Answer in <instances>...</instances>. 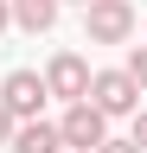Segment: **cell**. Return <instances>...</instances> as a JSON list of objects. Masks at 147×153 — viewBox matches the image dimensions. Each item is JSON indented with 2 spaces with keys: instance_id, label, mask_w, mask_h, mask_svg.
<instances>
[{
  "instance_id": "6da1fadb",
  "label": "cell",
  "mask_w": 147,
  "mask_h": 153,
  "mask_svg": "<svg viewBox=\"0 0 147 153\" xmlns=\"http://www.w3.org/2000/svg\"><path fill=\"white\" fill-rule=\"evenodd\" d=\"M134 0H83V38L90 45H128L134 38Z\"/></svg>"
},
{
  "instance_id": "7a4b0ae2",
  "label": "cell",
  "mask_w": 147,
  "mask_h": 153,
  "mask_svg": "<svg viewBox=\"0 0 147 153\" xmlns=\"http://www.w3.org/2000/svg\"><path fill=\"white\" fill-rule=\"evenodd\" d=\"M90 102H96L102 115H109V121H115V115H134L141 108V83H134V76H128V70H90Z\"/></svg>"
},
{
  "instance_id": "3957f363",
  "label": "cell",
  "mask_w": 147,
  "mask_h": 153,
  "mask_svg": "<svg viewBox=\"0 0 147 153\" xmlns=\"http://www.w3.org/2000/svg\"><path fill=\"white\" fill-rule=\"evenodd\" d=\"M58 134H64V147H96L102 134H109V115L90 102V96H77V102H64V121H58Z\"/></svg>"
},
{
  "instance_id": "277c9868",
  "label": "cell",
  "mask_w": 147,
  "mask_h": 153,
  "mask_svg": "<svg viewBox=\"0 0 147 153\" xmlns=\"http://www.w3.org/2000/svg\"><path fill=\"white\" fill-rule=\"evenodd\" d=\"M0 102L26 121V115H45L51 89H45V76H39V70H7V76H0Z\"/></svg>"
},
{
  "instance_id": "5b68a950",
  "label": "cell",
  "mask_w": 147,
  "mask_h": 153,
  "mask_svg": "<svg viewBox=\"0 0 147 153\" xmlns=\"http://www.w3.org/2000/svg\"><path fill=\"white\" fill-rule=\"evenodd\" d=\"M45 89L58 96V102H77V96L90 89V57H83V51H58V57L45 64Z\"/></svg>"
},
{
  "instance_id": "8992f818",
  "label": "cell",
  "mask_w": 147,
  "mask_h": 153,
  "mask_svg": "<svg viewBox=\"0 0 147 153\" xmlns=\"http://www.w3.org/2000/svg\"><path fill=\"white\" fill-rule=\"evenodd\" d=\"M7 147L13 153H64V134H58V121H45V115H26Z\"/></svg>"
},
{
  "instance_id": "52a82bcc",
  "label": "cell",
  "mask_w": 147,
  "mask_h": 153,
  "mask_svg": "<svg viewBox=\"0 0 147 153\" xmlns=\"http://www.w3.org/2000/svg\"><path fill=\"white\" fill-rule=\"evenodd\" d=\"M58 13H64V0H13V26L32 32V38L58 26Z\"/></svg>"
},
{
  "instance_id": "ba28073f",
  "label": "cell",
  "mask_w": 147,
  "mask_h": 153,
  "mask_svg": "<svg viewBox=\"0 0 147 153\" xmlns=\"http://www.w3.org/2000/svg\"><path fill=\"white\" fill-rule=\"evenodd\" d=\"M122 70H128V76L147 89V45H134V51H128V64H122Z\"/></svg>"
},
{
  "instance_id": "9c48e42d",
  "label": "cell",
  "mask_w": 147,
  "mask_h": 153,
  "mask_svg": "<svg viewBox=\"0 0 147 153\" xmlns=\"http://www.w3.org/2000/svg\"><path fill=\"white\" fill-rule=\"evenodd\" d=\"M90 153H141V147H134V140H109V134H102V140L90 147Z\"/></svg>"
},
{
  "instance_id": "30bf717a",
  "label": "cell",
  "mask_w": 147,
  "mask_h": 153,
  "mask_svg": "<svg viewBox=\"0 0 147 153\" xmlns=\"http://www.w3.org/2000/svg\"><path fill=\"white\" fill-rule=\"evenodd\" d=\"M13 128H19V115H13L7 102H0V147H7V140H13Z\"/></svg>"
},
{
  "instance_id": "8fae6325",
  "label": "cell",
  "mask_w": 147,
  "mask_h": 153,
  "mask_svg": "<svg viewBox=\"0 0 147 153\" xmlns=\"http://www.w3.org/2000/svg\"><path fill=\"white\" fill-rule=\"evenodd\" d=\"M128 140H134V147L147 153V115H141V108H134V134H128Z\"/></svg>"
},
{
  "instance_id": "7c38bea8",
  "label": "cell",
  "mask_w": 147,
  "mask_h": 153,
  "mask_svg": "<svg viewBox=\"0 0 147 153\" xmlns=\"http://www.w3.org/2000/svg\"><path fill=\"white\" fill-rule=\"evenodd\" d=\"M13 26V0H0V32H7Z\"/></svg>"
},
{
  "instance_id": "4fadbf2b",
  "label": "cell",
  "mask_w": 147,
  "mask_h": 153,
  "mask_svg": "<svg viewBox=\"0 0 147 153\" xmlns=\"http://www.w3.org/2000/svg\"><path fill=\"white\" fill-rule=\"evenodd\" d=\"M64 153H83V147H64Z\"/></svg>"
},
{
  "instance_id": "5bb4252c",
  "label": "cell",
  "mask_w": 147,
  "mask_h": 153,
  "mask_svg": "<svg viewBox=\"0 0 147 153\" xmlns=\"http://www.w3.org/2000/svg\"><path fill=\"white\" fill-rule=\"evenodd\" d=\"M77 7H83V0H77Z\"/></svg>"
}]
</instances>
